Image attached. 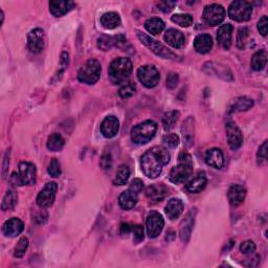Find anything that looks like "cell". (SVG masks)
Here are the masks:
<instances>
[{
	"mask_svg": "<svg viewBox=\"0 0 268 268\" xmlns=\"http://www.w3.org/2000/svg\"><path fill=\"white\" fill-rule=\"evenodd\" d=\"M49 11L55 17H61L70 12L75 3L73 1H59V0H52L49 2Z\"/></svg>",
	"mask_w": 268,
	"mask_h": 268,
	"instance_id": "cell-23",
	"label": "cell"
},
{
	"mask_svg": "<svg viewBox=\"0 0 268 268\" xmlns=\"http://www.w3.org/2000/svg\"><path fill=\"white\" fill-rule=\"evenodd\" d=\"M137 78L145 87L153 88L159 83L160 74L155 66L144 65L137 70Z\"/></svg>",
	"mask_w": 268,
	"mask_h": 268,
	"instance_id": "cell-8",
	"label": "cell"
},
{
	"mask_svg": "<svg viewBox=\"0 0 268 268\" xmlns=\"http://www.w3.org/2000/svg\"><path fill=\"white\" fill-rule=\"evenodd\" d=\"M120 130V122L119 120L113 117H107L102 122L101 124V133L103 134L106 139H112V137L116 136Z\"/></svg>",
	"mask_w": 268,
	"mask_h": 268,
	"instance_id": "cell-14",
	"label": "cell"
},
{
	"mask_svg": "<svg viewBox=\"0 0 268 268\" xmlns=\"http://www.w3.org/2000/svg\"><path fill=\"white\" fill-rule=\"evenodd\" d=\"M130 177V170L129 168L126 165H122L118 171H117V175L116 178H114V185L117 186H124L127 183L128 179Z\"/></svg>",
	"mask_w": 268,
	"mask_h": 268,
	"instance_id": "cell-36",
	"label": "cell"
},
{
	"mask_svg": "<svg viewBox=\"0 0 268 268\" xmlns=\"http://www.w3.org/2000/svg\"><path fill=\"white\" fill-rule=\"evenodd\" d=\"M102 66L101 63L96 59H89L87 62L84 64L78 73V79L80 82L87 84V85H93L97 83L101 76Z\"/></svg>",
	"mask_w": 268,
	"mask_h": 268,
	"instance_id": "cell-5",
	"label": "cell"
},
{
	"mask_svg": "<svg viewBox=\"0 0 268 268\" xmlns=\"http://www.w3.org/2000/svg\"><path fill=\"white\" fill-rule=\"evenodd\" d=\"M165 41L174 49H181L185 45V36L178 29L170 28L165 34Z\"/></svg>",
	"mask_w": 268,
	"mask_h": 268,
	"instance_id": "cell-21",
	"label": "cell"
},
{
	"mask_svg": "<svg viewBox=\"0 0 268 268\" xmlns=\"http://www.w3.org/2000/svg\"><path fill=\"white\" fill-rule=\"evenodd\" d=\"M240 251L244 255L254 254V252L256 251V244L254 243V241H251V240L244 241L240 245Z\"/></svg>",
	"mask_w": 268,
	"mask_h": 268,
	"instance_id": "cell-42",
	"label": "cell"
},
{
	"mask_svg": "<svg viewBox=\"0 0 268 268\" xmlns=\"http://www.w3.org/2000/svg\"><path fill=\"white\" fill-rule=\"evenodd\" d=\"M19 174L24 185L33 186L36 183V167L32 163L24 162L19 165Z\"/></svg>",
	"mask_w": 268,
	"mask_h": 268,
	"instance_id": "cell-16",
	"label": "cell"
},
{
	"mask_svg": "<svg viewBox=\"0 0 268 268\" xmlns=\"http://www.w3.org/2000/svg\"><path fill=\"white\" fill-rule=\"evenodd\" d=\"M64 144H65V141L62 136H61L59 133H53L49 137L47 146L49 151L58 152L64 147Z\"/></svg>",
	"mask_w": 268,
	"mask_h": 268,
	"instance_id": "cell-34",
	"label": "cell"
},
{
	"mask_svg": "<svg viewBox=\"0 0 268 268\" xmlns=\"http://www.w3.org/2000/svg\"><path fill=\"white\" fill-rule=\"evenodd\" d=\"M58 186L56 182H49L37 197V204L41 209L49 208L55 202Z\"/></svg>",
	"mask_w": 268,
	"mask_h": 268,
	"instance_id": "cell-10",
	"label": "cell"
},
{
	"mask_svg": "<svg viewBox=\"0 0 268 268\" xmlns=\"http://www.w3.org/2000/svg\"><path fill=\"white\" fill-rule=\"evenodd\" d=\"M11 182L13 183V185H16V186H19V187L24 185V181H22V179H21V176H20L19 173H13L12 174Z\"/></svg>",
	"mask_w": 268,
	"mask_h": 268,
	"instance_id": "cell-54",
	"label": "cell"
},
{
	"mask_svg": "<svg viewBox=\"0 0 268 268\" xmlns=\"http://www.w3.org/2000/svg\"><path fill=\"white\" fill-rule=\"evenodd\" d=\"M164 143L165 145H167L168 147L170 148H176L178 146L179 144V137L176 135L175 133H170V134H167L165 137H164Z\"/></svg>",
	"mask_w": 268,
	"mask_h": 268,
	"instance_id": "cell-44",
	"label": "cell"
},
{
	"mask_svg": "<svg viewBox=\"0 0 268 268\" xmlns=\"http://www.w3.org/2000/svg\"><path fill=\"white\" fill-rule=\"evenodd\" d=\"M233 25L224 24L221 25L217 32V41L222 48L228 49L232 45V34H233Z\"/></svg>",
	"mask_w": 268,
	"mask_h": 268,
	"instance_id": "cell-22",
	"label": "cell"
},
{
	"mask_svg": "<svg viewBox=\"0 0 268 268\" xmlns=\"http://www.w3.org/2000/svg\"><path fill=\"white\" fill-rule=\"evenodd\" d=\"M147 233L150 238H156V237L162 233L165 226V220L163 216L157 212H151L146 220Z\"/></svg>",
	"mask_w": 268,
	"mask_h": 268,
	"instance_id": "cell-11",
	"label": "cell"
},
{
	"mask_svg": "<svg viewBox=\"0 0 268 268\" xmlns=\"http://www.w3.org/2000/svg\"><path fill=\"white\" fill-rule=\"evenodd\" d=\"M249 36V30L246 27H242L239 29L238 37H237V44L240 49L244 48V44L246 43L247 38Z\"/></svg>",
	"mask_w": 268,
	"mask_h": 268,
	"instance_id": "cell-43",
	"label": "cell"
},
{
	"mask_svg": "<svg viewBox=\"0 0 268 268\" xmlns=\"http://www.w3.org/2000/svg\"><path fill=\"white\" fill-rule=\"evenodd\" d=\"M133 233V240L135 243H140L144 240V228L141 225H134L132 226Z\"/></svg>",
	"mask_w": 268,
	"mask_h": 268,
	"instance_id": "cell-48",
	"label": "cell"
},
{
	"mask_svg": "<svg viewBox=\"0 0 268 268\" xmlns=\"http://www.w3.org/2000/svg\"><path fill=\"white\" fill-rule=\"evenodd\" d=\"M45 45V34L41 28H35L30 30L27 36L28 49L34 53H39L43 50Z\"/></svg>",
	"mask_w": 268,
	"mask_h": 268,
	"instance_id": "cell-12",
	"label": "cell"
},
{
	"mask_svg": "<svg viewBox=\"0 0 268 268\" xmlns=\"http://www.w3.org/2000/svg\"><path fill=\"white\" fill-rule=\"evenodd\" d=\"M157 124L154 121H146L133 127L131 131V140L136 145H145L155 136Z\"/></svg>",
	"mask_w": 268,
	"mask_h": 268,
	"instance_id": "cell-4",
	"label": "cell"
},
{
	"mask_svg": "<svg viewBox=\"0 0 268 268\" xmlns=\"http://www.w3.org/2000/svg\"><path fill=\"white\" fill-rule=\"evenodd\" d=\"M196 209H192L188 214L186 218L183 219V221L181 222L180 224V231H179V235H180V239L182 242L187 243L190 239L191 234H192L193 231V226H194V220H195V211Z\"/></svg>",
	"mask_w": 268,
	"mask_h": 268,
	"instance_id": "cell-15",
	"label": "cell"
},
{
	"mask_svg": "<svg viewBox=\"0 0 268 268\" xmlns=\"http://www.w3.org/2000/svg\"><path fill=\"white\" fill-rule=\"evenodd\" d=\"M254 106V101L251 98H248L246 97H241L236 98L235 101L229 106V111L231 112H241L246 111L250 109Z\"/></svg>",
	"mask_w": 268,
	"mask_h": 268,
	"instance_id": "cell-30",
	"label": "cell"
},
{
	"mask_svg": "<svg viewBox=\"0 0 268 268\" xmlns=\"http://www.w3.org/2000/svg\"><path fill=\"white\" fill-rule=\"evenodd\" d=\"M136 33H137V37H139V39L141 40V42L144 45H146V47L149 49H151L158 57H162V58H165V59H175V58H177V56H176L172 50H170L169 49L166 48L164 44H162V43L154 40V39H152L151 37L140 32V30H136Z\"/></svg>",
	"mask_w": 268,
	"mask_h": 268,
	"instance_id": "cell-7",
	"label": "cell"
},
{
	"mask_svg": "<svg viewBox=\"0 0 268 268\" xmlns=\"http://www.w3.org/2000/svg\"><path fill=\"white\" fill-rule=\"evenodd\" d=\"M49 174L51 176V177H59L61 175V167H60V163L58 162L57 158H52L51 162L49 166L48 169Z\"/></svg>",
	"mask_w": 268,
	"mask_h": 268,
	"instance_id": "cell-41",
	"label": "cell"
},
{
	"mask_svg": "<svg viewBox=\"0 0 268 268\" xmlns=\"http://www.w3.org/2000/svg\"><path fill=\"white\" fill-rule=\"evenodd\" d=\"M171 155L164 147H153L144 153L141 159V166L144 174L149 178L154 179L163 172L164 167L169 164Z\"/></svg>",
	"mask_w": 268,
	"mask_h": 268,
	"instance_id": "cell-1",
	"label": "cell"
},
{
	"mask_svg": "<svg viewBox=\"0 0 268 268\" xmlns=\"http://www.w3.org/2000/svg\"><path fill=\"white\" fill-rule=\"evenodd\" d=\"M257 158H258L259 164L265 162V160L267 159V141H265L262 144V146L259 148L257 153Z\"/></svg>",
	"mask_w": 268,
	"mask_h": 268,
	"instance_id": "cell-49",
	"label": "cell"
},
{
	"mask_svg": "<svg viewBox=\"0 0 268 268\" xmlns=\"http://www.w3.org/2000/svg\"><path fill=\"white\" fill-rule=\"evenodd\" d=\"M181 133L185 145L189 148L194 145L195 140V121L193 117H189L183 122L181 127Z\"/></svg>",
	"mask_w": 268,
	"mask_h": 268,
	"instance_id": "cell-18",
	"label": "cell"
},
{
	"mask_svg": "<svg viewBox=\"0 0 268 268\" xmlns=\"http://www.w3.org/2000/svg\"><path fill=\"white\" fill-rule=\"evenodd\" d=\"M205 162L209 166L215 168V169H221L224 165L223 153L218 148L210 149L205 153Z\"/></svg>",
	"mask_w": 268,
	"mask_h": 268,
	"instance_id": "cell-20",
	"label": "cell"
},
{
	"mask_svg": "<svg viewBox=\"0 0 268 268\" xmlns=\"http://www.w3.org/2000/svg\"><path fill=\"white\" fill-rule=\"evenodd\" d=\"M226 136L228 145L232 150H237L242 146L243 135L240 128L235 122H229L226 124Z\"/></svg>",
	"mask_w": 268,
	"mask_h": 268,
	"instance_id": "cell-13",
	"label": "cell"
},
{
	"mask_svg": "<svg viewBox=\"0 0 268 268\" xmlns=\"http://www.w3.org/2000/svg\"><path fill=\"white\" fill-rule=\"evenodd\" d=\"M168 195V188L163 183H155L147 188L146 196L152 202H160L163 201Z\"/></svg>",
	"mask_w": 268,
	"mask_h": 268,
	"instance_id": "cell-19",
	"label": "cell"
},
{
	"mask_svg": "<svg viewBox=\"0 0 268 268\" xmlns=\"http://www.w3.org/2000/svg\"><path fill=\"white\" fill-rule=\"evenodd\" d=\"M183 203L178 198H172L166 205V214L170 220L177 219L183 212Z\"/></svg>",
	"mask_w": 268,
	"mask_h": 268,
	"instance_id": "cell-25",
	"label": "cell"
},
{
	"mask_svg": "<svg viewBox=\"0 0 268 268\" xmlns=\"http://www.w3.org/2000/svg\"><path fill=\"white\" fill-rule=\"evenodd\" d=\"M171 20L181 27H189L193 24V17L190 14H175L171 17Z\"/></svg>",
	"mask_w": 268,
	"mask_h": 268,
	"instance_id": "cell-37",
	"label": "cell"
},
{
	"mask_svg": "<svg viewBox=\"0 0 268 268\" xmlns=\"http://www.w3.org/2000/svg\"><path fill=\"white\" fill-rule=\"evenodd\" d=\"M122 20L120 15L116 12H108L102 15L101 24L107 29H114L121 25Z\"/></svg>",
	"mask_w": 268,
	"mask_h": 268,
	"instance_id": "cell-29",
	"label": "cell"
},
{
	"mask_svg": "<svg viewBox=\"0 0 268 268\" xmlns=\"http://www.w3.org/2000/svg\"><path fill=\"white\" fill-rule=\"evenodd\" d=\"M267 58H268L267 51L264 49L255 52L250 62L252 70L257 72L264 70V67L266 66V63H267Z\"/></svg>",
	"mask_w": 268,
	"mask_h": 268,
	"instance_id": "cell-31",
	"label": "cell"
},
{
	"mask_svg": "<svg viewBox=\"0 0 268 268\" xmlns=\"http://www.w3.org/2000/svg\"><path fill=\"white\" fill-rule=\"evenodd\" d=\"M18 197L16 192L14 190H7V192L5 193L3 199H2V203H1V210L2 211H9L13 210L15 206L17 204Z\"/></svg>",
	"mask_w": 268,
	"mask_h": 268,
	"instance_id": "cell-33",
	"label": "cell"
},
{
	"mask_svg": "<svg viewBox=\"0 0 268 268\" xmlns=\"http://www.w3.org/2000/svg\"><path fill=\"white\" fill-rule=\"evenodd\" d=\"M24 228V224L18 218H11L4 222L2 226V233L4 236L10 237V238H15L19 236Z\"/></svg>",
	"mask_w": 268,
	"mask_h": 268,
	"instance_id": "cell-17",
	"label": "cell"
},
{
	"mask_svg": "<svg viewBox=\"0 0 268 268\" xmlns=\"http://www.w3.org/2000/svg\"><path fill=\"white\" fill-rule=\"evenodd\" d=\"M144 188V182L140 178H135L132 180L131 185L129 187V190H131L132 192L139 194L142 192V190Z\"/></svg>",
	"mask_w": 268,
	"mask_h": 268,
	"instance_id": "cell-50",
	"label": "cell"
},
{
	"mask_svg": "<svg viewBox=\"0 0 268 268\" xmlns=\"http://www.w3.org/2000/svg\"><path fill=\"white\" fill-rule=\"evenodd\" d=\"M179 82V76L177 73H170L169 75L167 76V87L169 89H174L176 86L178 85Z\"/></svg>",
	"mask_w": 268,
	"mask_h": 268,
	"instance_id": "cell-47",
	"label": "cell"
},
{
	"mask_svg": "<svg viewBox=\"0 0 268 268\" xmlns=\"http://www.w3.org/2000/svg\"><path fill=\"white\" fill-rule=\"evenodd\" d=\"M137 195L134 192H132L131 190H127L125 192H122L119 198V203L121 205L122 209L124 210H132L134 206L137 203V200H139V198H137Z\"/></svg>",
	"mask_w": 268,
	"mask_h": 268,
	"instance_id": "cell-28",
	"label": "cell"
},
{
	"mask_svg": "<svg viewBox=\"0 0 268 268\" xmlns=\"http://www.w3.org/2000/svg\"><path fill=\"white\" fill-rule=\"evenodd\" d=\"M227 196H228V200L232 205L238 206L244 201L245 196H246V190H245L242 186L234 185L229 188Z\"/></svg>",
	"mask_w": 268,
	"mask_h": 268,
	"instance_id": "cell-27",
	"label": "cell"
},
{
	"mask_svg": "<svg viewBox=\"0 0 268 268\" xmlns=\"http://www.w3.org/2000/svg\"><path fill=\"white\" fill-rule=\"evenodd\" d=\"M145 27L151 35H159L165 28V22L157 17H153L145 22Z\"/></svg>",
	"mask_w": 268,
	"mask_h": 268,
	"instance_id": "cell-32",
	"label": "cell"
},
{
	"mask_svg": "<svg viewBox=\"0 0 268 268\" xmlns=\"http://www.w3.org/2000/svg\"><path fill=\"white\" fill-rule=\"evenodd\" d=\"M178 162V165L174 167L169 174L170 181L176 183V185L185 182L193 173L192 157H191L188 152H180Z\"/></svg>",
	"mask_w": 268,
	"mask_h": 268,
	"instance_id": "cell-2",
	"label": "cell"
},
{
	"mask_svg": "<svg viewBox=\"0 0 268 268\" xmlns=\"http://www.w3.org/2000/svg\"><path fill=\"white\" fill-rule=\"evenodd\" d=\"M156 4L160 11H163L165 13H169L174 9L175 5H176V2L169 1V0H164V1H158Z\"/></svg>",
	"mask_w": 268,
	"mask_h": 268,
	"instance_id": "cell-46",
	"label": "cell"
},
{
	"mask_svg": "<svg viewBox=\"0 0 268 268\" xmlns=\"http://www.w3.org/2000/svg\"><path fill=\"white\" fill-rule=\"evenodd\" d=\"M68 64H70V55H68V52L63 51L62 55H61V67H62V71L66 70Z\"/></svg>",
	"mask_w": 268,
	"mask_h": 268,
	"instance_id": "cell-53",
	"label": "cell"
},
{
	"mask_svg": "<svg viewBox=\"0 0 268 268\" xmlns=\"http://www.w3.org/2000/svg\"><path fill=\"white\" fill-rule=\"evenodd\" d=\"M202 18L205 24L210 26L219 25L225 18V10L223 6L217 3L206 5L204 7Z\"/></svg>",
	"mask_w": 268,
	"mask_h": 268,
	"instance_id": "cell-9",
	"label": "cell"
},
{
	"mask_svg": "<svg viewBox=\"0 0 268 268\" xmlns=\"http://www.w3.org/2000/svg\"><path fill=\"white\" fill-rule=\"evenodd\" d=\"M132 231V226L128 223H122L121 225V234L122 236H128Z\"/></svg>",
	"mask_w": 268,
	"mask_h": 268,
	"instance_id": "cell-55",
	"label": "cell"
},
{
	"mask_svg": "<svg viewBox=\"0 0 268 268\" xmlns=\"http://www.w3.org/2000/svg\"><path fill=\"white\" fill-rule=\"evenodd\" d=\"M112 156L110 153H105V154L101 157V162H99V166L103 170H110L112 167Z\"/></svg>",
	"mask_w": 268,
	"mask_h": 268,
	"instance_id": "cell-45",
	"label": "cell"
},
{
	"mask_svg": "<svg viewBox=\"0 0 268 268\" xmlns=\"http://www.w3.org/2000/svg\"><path fill=\"white\" fill-rule=\"evenodd\" d=\"M135 91H136V87L134 84L126 83L120 88L119 95L122 98H128V97H131L135 94Z\"/></svg>",
	"mask_w": 268,
	"mask_h": 268,
	"instance_id": "cell-40",
	"label": "cell"
},
{
	"mask_svg": "<svg viewBox=\"0 0 268 268\" xmlns=\"http://www.w3.org/2000/svg\"><path fill=\"white\" fill-rule=\"evenodd\" d=\"M180 117V113L176 110L172 111H168L164 114L163 117V125L166 130H170L172 129L176 122H177L178 119Z\"/></svg>",
	"mask_w": 268,
	"mask_h": 268,
	"instance_id": "cell-35",
	"label": "cell"
},
{
	"mask_svg": "<svg viewBox=\"0 0 268 268\" xmlns=\"http://www.w3.org/2000/svg\"><path fill=\"white\" fill-rule=\"evenodd\" d=\"M109 78L112 83L120 84L132 73V62L128 58L114 59L109 66Z\"/></svg>",
	"mask_w": 268,
	"mask_h": 268,
	"instance_id": "cell-3",
	"label": "cell"
},
{
	"mask_svg": "<svg viewBox=\"0 0 268 268\" xmlns=\"http://www.w3.org/2000/svg\"><path fill=\"white\" fill-rule=\"evenodd\" d=\"M267 25H268L267 16H263L258 22V30L260 32V34L264 37L267 35Z\"/></svg>",
	"mask_w": 268,
	"mask_h": 268,
	"instance_id": "cell-51",
	"label": "cell"
},
{
	"mask_svg": "<svg viewBox=\"0 0 268 268\" xmlns=\"http://www.w3.org/2000/svg\"><path fill=\"white\" fill-rule=\"evenodd\" d=\"M97 48L104 51L111 49L114 47V37L108 35H102L97 38Z\"/></svg>",
	"mask_w": 268,
	"mask_h": 268,
	"instance_id": "cell-38",
	"label": "cell"
},
{
	"mask_svg": "<svg viewBox=\"0 0 268 268\" xmlns=\"http://www.w3.org/2000/svg\"><path fill=\"white\" fill-rule=\"evenodd\" d=\"M194 48L199 53H208L213 49V38L209 34L198 35L194 40Z\"/></svg>",
	"mask_w": 268,
	"mask_h": 268,
	"instance_id": "cell-24",
	"label": "cell"
},
{
	"mask_svg": "<svg viewBox=\"0 0 268 268\" xmlns=\"http://www.w3.org/2000/svg\"><path fill=\"white\" fill-rule=\"evenodd\" d=\"M206 183H208V178L205 173L198 172L187 185V190L190 193H200L206 187Z\"/></svg>",
	"mask_w": 268,
	"mask_h": 268,
	"instance_id": "cell-26",
	"label": "cell"
},
{
	"mask_svg": "<svg viewBox=\"0 0 268 268\" xmlns=\"http://www.w3.org/2000/svg\"><path fill=\"white\" fill-rule=\"evenodd\" d=\"M252 14V5L245 0H236L228 7V16L238 22L248 21Z\"/></svg>",
	"mask_w": 268,
	"mask_h": 268,
	"instance_id": "cell-6",
	"label": "cell"
},
{
	"mask_svg": "<svg viewBox=\"0 0 268 268\" xmlns=\"http://www.w3.org/2000/svg\"><path fill=\"white\" fill-rule=\"evenodd\" d=\"M27 247H28V240H27V238H25V237H24V238H21L18 241L17 245L14 248V257L15 258L24 257Z\"/></svg>",
	"mask_w": 268,
	"mask_h": 268,
	"instance_id": "cell-39",
	"label": "cell"
},
{
	"mask_svg": "<svg viewBox=\"0 0 268 268\" xmlns=\"http://www.w3.org/2000/svg\"><path fill=\"white\" fill-rule=\"evenodd\" d=\"M9 166H10V150H6L5 155H4V159H3V165H2L3 178L5 177L6 171H7V169H9Z\"/></svg>",
	"mask_w": 268,
	"mask_h": 268,
	"instance_id": "cell-52",
	"label": "cell"
}]
</instances>
